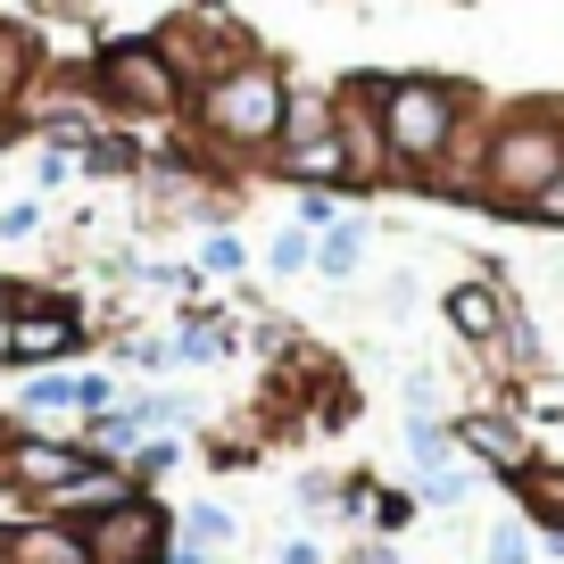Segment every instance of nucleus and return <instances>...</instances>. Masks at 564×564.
Segmentation results:
<instances>
[{"mask_svg": "<svg viewBox=\"0 0 564 564\" xmlns=\"http://www.w3.org/2000/svg\"><path fill=\"white\" fill-rule=\"evenodd\" d=\"M175 465H183V441H175V432H150V441L124 457V474H133V490H159Z\"/></svg>", "mask_w": 564, "mask_h": 564, "instance_id": "obj_19", "label": "nucleus"}, {"mask_svg": "<svg viewBox=\"0 0 564 564\" xmlns=\"http://www.w3.org/2000/svg\"><path fill=\"white\" fill-rule=\"evenodd\" d=\"M349 208H357L349 192H291V225H300V232H333Z\"/></svg>", "mask_w": 564, "mask_h": 564, "instance_id": "obj_24", "label": "nucleus"}, {"mask_svg": "<svg viewBox=\"0 0 564 564\" xmlns=\"http://www.w3.org/2000/svg\"><path fill=\"white\" fill-rule=\"evenodd\" d=\"M448 9H481V0H448Z\"/></svg>", "mask_w": 564, "mask_h": 564, "instance_id": "obj_33", "label": "nucleus"}, {"mask_svg": "<svg viewBox=\"0 0 564 564\" xmlns=\"http://www.w3.org/2000/svg\"><path fill=\"white\" fill-rule=\"evenodd\" d=\"M291 84H300V75L282 67L274 51L232 58L225 75H208V84L183 100V141H192L208 166H225V175H241V166L265 175V159H274V141H282Z\"/></svg>", "mask_w": 564, "mask_h": 564, "instance_id": "obj_1", "label": "nucleus"}, {"mask_svg": "<svg viewBox=\"0 0 564 564\" xmlns=\"http://www.w3.org/2000/svg\"><path fill=\"white\" fill-rule=\"evenodd\" d=\"M241 340H232V316L225 307H183V333H175V366H216V357H232Z\"/></svg>", "mask_w": 564, "mask_h": 564, "instance_id": "obj_16", "label": "nucleus"}, {"mask_svg": "<svg viewBox=\"0 0 564 564\" xmlns=\"http://www.w3.org/2000/svg\"><path fill=\"white\" fill-rule=\"evenodd\" d=\"M84 556L91 564H159L166 547H175V507H166L159 490H124L117 507L84 514Z\"/></svg>", "mask_w": 564, "mask_h": 564, "instance_id": "obj_9", "label": "nucleus"}, {"mask_svg": "<svg viewBox=\"0 0 564 564\" xmlns=\"http://www.w3.org/2000/svg\"><path fill=\"white\" fill-rule=\"evenodd\" d=\"M0 564H91V556H84V531L75 523L18 514V523H0Z\"/></svg>", "mask_w": 564, "mask_h": 564, "instance_id": "obj_13", "label": "nucleus"}, {"mask_svg": "<svg viewBox=\"0 0 564 564\" xmlns=\"http://www.w3.org/2000/svg\"><path fill=\"white\" fill-rule=\"evenodd\" d=\"M199 274H216V282H232V274H241V265H249V249H241V232H232V225H216V232H199Z\"/></svg>", "mask_w": 564, "mask_h": 564, "instance_id": "obj_22", "label": "nucleus"}, {"mask_svg": "<svg viewBox=\"0 0 564 564\" xmlns=\"http://www.w3.org/2000/svg\"><path fill=\"white\" fill-rule=\"evenodd\" d=\"M0 448H9V415H0Z\"/></svg>", "mask_w": 564, "mask_h": 564, "instance_id": "obj_32", "label": "nucleus"}, {"mask_svg": "<svg viewBox=\"0 0 564 564\" xmlns=\"http://www.w3.org/2000/svg\"><path fill=\"white\" fill-rule=\"evenodd\" d=\"M441 316H448V333H457L465 349L490 357L498 340H507V324H514L507 274H465V282H448V291H441Z\"/></svg>", "mask_w": 564, "mask_h": 564, "instance_id": "obj_12", "label": "nucleus"}, {"mask_svg": "<svg viewBox=\"0 0 564 564\" xmlns=\"http://www.w3.org/2000/svg\"><path fill=\"white\" fill-rule=\"evenodd\" d=\"M564 183V100H490L481 117V208L523 225V208H540Z\"/></svg>", "mask_w": 564, "mask_h": 564, "instance_id": "obj_3", "label": "nucleus"}, {"mask_svg": "<svg viewBox=\"0 0 564 564\" xmlns=\"http://www.w3.org/2000/svg\"><path fill=\"white\" fill-rule=\"evenodd\" d=\"M150 42H159L166 67L183 75V91H199L208 75H225L232 58L265 51V42L249 34L241 18H232V0H183V9H166V18L150 25Z\"/></svg>", "mask_w": 564, "mask_h": 564, "instance_id": "obj_7", "label": "nucleus"}, {"mask_svg": "<svg viewBox=\"0 0 564 564\" xmlns=\"http://www.w3.org/2000/svg\"><path fill=\"white\" fill-rule=\"evenodd\" d=\"M481 556H490V564H540V556H531V531H514V523H498Z\"/></svg>", "mask_w": 564, "mask_h": 564, "instance_id": "obj_27", "label": "nucleus"}, {"mask_svg": "<svg viewBox=\"0 0 564 564\" xmlns=\"http://www.w3.org/2000/svg\"><path fill=\"white\" fill-rule=\"evenodd\" d=\"M84 67H91V84H100V100H108L117 124H133V133H150V124L175 133L183 124V100H192V91H183V75L166 67V51L150 34H100Z\"/></svg>", "mask_w": 564, "mask_h": 564, "instance_id": "obj_4", "label": "nucleus"}, {"mask_svg": "<svg viewBox=\"0 0 564 564\" xmlns=\"http://www.w3.org/2000/svg\"><path fill=\"white\" fill-rule=\"evenodd\" d=\"M42 67H51V42H42V25L25 18V9H0V100L18 108V91L34 84Z\"/></svg>", "mask_w": 564, "mask_h": 564, "instance_id": "obj_14", "label": "nucleus"}, {"mask_svg": "<svg viewBox=\"0 0 564 564\" xmlns=\"http://www.w3.org/2000/svg\"><path fill=\"white\" fill-rule=\"evenodd\" d=\"M490 117V91L465 84V75H390L382 67V141H390V183L399 192H432L448 159H457V141Z\"/></svg>", "mask_w": 564, "mask_h": 564, "instance_id": "obj_2", "label": "nucleus"}, {"mask_svg": "<svg viewBox=\"0 0 564 564\" xmlns=\"http://www.w3.org/2000/svg\"><path fill=\"white\" fill-rule=\"evenodd\" d=\"M175 531H183L192 547H225L232 531H241V514H232V507H216V498H199V507H183V514H175Z\"/></svg>", "mask_w": 564, "mask_h": 564, "instance_id": "obj_21", "label": "nucleus"}, {"mask_svg": "<svg viewBox=\"0 0 564 564\" xmlns=\"http://www.w3.org/2000/svg\"><path fill=\"white\" fill-rule=\"evenodd\" d=\"M67 183H75V159H67V150H42V141H34V192L51 199V192H67Z\"/></svg>", "mask_w": 564, "mask_h": 564, "instance_id": "obj_26", "label": "nucleus"}, {"mask_svg": "<svg viewBox=\"0 0 564 564\" xmlns=\"http://www.w3.org/2000/svg\"><path fill=\"white\" fill-rule=\"evenodd\" d=\"M0 150H18V117H9V100H0Z\"/></svg>", "mask_w": 564, "mask_h": 564, "instance_id": "obj_31", "label": "nucleus"}, {"mask_svg": "<svg viewBox=\"0 0 564 564\" xmlns=\"http://www.w3.org/2000/svg\"><path fill=\"white\" fill-rule=\"evenodd\" d=\"M349 564H399V547H390V540H357Z\"/></svg>", "mask_w": 564, "mask_h": 564, "instance_id": "obj_29", "label": "nucleus"}, {"mask_svg": "<svg viewBox=\"0 0 564 564\" xmlns=\"http://www.w3.org/2000/svg\"><path fill=\"white\" fill-rule=\"evenodd\" d=\"M159 564H208V547H192V540H175V547H166V556Z\"/></svg>", "mask_w": 564, "mask_h": 564, "instance_id": "obj_30", "label": "nucleus"}, {"mask_svg": "<svg viewBox=\"0 0 564 564\" xmlns=\"http://www.w3.org/2000/svg\"><path fill=\"white\" fill-rule=\"evenodd\" d=\"M265 175L291 183V192H349L357 199V175H349V141L333 124V84H291V108H282V141Z\"/></svg>", "mask_w": 564, "mask_h": 564, "instance_id": "obj_5", "label": "nucleus"}, {"mask_svg": "<svg viewBox=\"0 0 564 564\" xmlns=\"http://www.w3.org/2000/svg\"><path fill=\"white\" fill-rule=\"evenodd\" d=\"M333 124H340V141H349L357 199L399 192V183H390V141H382V67H349L333 84Z\"/></svg>", "mask_w": 564, "mask_h": 564, "instance_id": "obj_10", "label": "nucleus"}, {"mask_svg": "<svg viewBox=\"0 0 564 564\" xmlns=\"http://www.w3.org/2000/svg\"><path fill=\"white\" fill-rule=\"evenodd\" d=\"M9 117H18L25 141H42V150H67V159L84 150L91 133H108V124H117L84 58H51V67H42L34 84L18 91V108H9Z\"/></svg>", "mask_w": 564, "mask_h": 564, "instance_id": "obj_6", "label": "nucleus"}, {"mask_svg": "<svg viewBox=\"0 0 564 564\" xmlns=\"http://www.w3.org/2000/svg\"><path fill=\"white\" fill-rule=\"evenodd\" d=\"M84 349H91V316L67 300V291L25 282L18 316H9V340H0V366L9 373H51V366H67V357H84Z\"/></svg>", "mask_w": 564, "mask_h": 564, "instance_id": "obj_8", "label": "nucleus"}, {"mask_svg": "<svg viewBox=\"0 0 564 564\" xmlns=\"http://www.w3.org/2000/svg\"><path fill=\"white\" fill-rule=\"evenodd\" d=\"M406 457H415V474L457 465V432H448V415H406Z\"/></svg>", "mask_w": 564, "mask_h": 564, "instance_id": "obj_18", "label": "nucleus"}, {"mask_svg": "<svg viewBox=\"0 0 564 564\" xmlns=\"http://www.w3.org/2000/svg\"><path fill=\"white\" fill-rule=\"evenodd\" d=\"M465 498H474V465H465V457L415 474V507H441V514H448V507H465Z\"/></svg>", "mask_w": 564, "mask_h": 564, "instance_id": "obj_20", "label": "nucleus"}, {"mask_svg": "<svg viewBox=\"0 0 564 564\" xmlns=\"http://www.w3.org/2000/svg\"><path fill=\"white\" fill-rule=\"evenodd\" d=\"M51 225V199L25 192V199H0V241H34V232Z\"/></svg>", "mask_w": 564, "mask_h": 564, "instance_id": "obj_25", "label": "nucleus"}, {"mask_svg": "<svg viewBox=\"0 0 564 564\" xmlns=\"http://www.w3.org/2000/svg\"><path fill=\"white\" fill-rule=\"evenodd\" d=\"M141 166H150V141H141L133 124H108V133H91L84 150H75V175L84 183H133Z\"/></svg>", "mask_w": 564, "mask_h": 564, "instance_id": "obj_15", "label": "nucleus"}, {"mask_svg": "<svg viewBox=\"0 0 564 564\" xmlns=\"http://www.w3.org/2000/svg\"><path fill=\"white\" fill-rule=\"evenodd\" d=\"M274 564H324V547H316V540H282Z\"/></svg>", "mask_w": 564, "mask_h": 564, "instance_id": "obj_28", "label": "nucleus"}, {"mask_svg": "<svg viewBox=\"0 0 564 564\" xmlns=\"http://www.w3.org/2000/svg\"><path fill=\"white\" fill-rule=\"evenodd\" d=\"M265 274H316V232L282 225L274 241H265Z\"/></svg>", "mask_w": 564, "mask_h": 564, "instance_id": "obj_23", "label": "nucleus"}, {"mask_svg": "<svg viewBox=\"0 0 564 564\" xmlns=\"http://www.w3.org/2000/svg\"><path fill=\"white\" fill-rule=\"evenodd\" d=\"M448 432H457V457L481 465V474H498V481H523L531 465H540V441H531V423L514 415V406H457Z\"/></svg>", "mask_w": 564, "mask_h": 564, "instance_id": "obj_11", "label": "nucleus"}, {"mask_svg": "<svg viewBox=\"0 0 564 564\" xmlns=\"http://www.w3.org/2000/svg\"><path fill=\"white\" fill-rule=\"evenodd\" d=\"M366 241H373V216L349 208L333 232H316V274H324V282H349L357 265H366Z\"/></svg>", "mask_w": 564, "mask_h": 564, "instance_id": "obj_17", "label": "nucleus"}]
</instances>
